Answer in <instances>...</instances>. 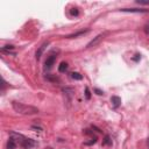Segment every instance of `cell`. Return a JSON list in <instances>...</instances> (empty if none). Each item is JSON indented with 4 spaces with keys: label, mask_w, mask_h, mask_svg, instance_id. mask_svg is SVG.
I'll use <instances>...</instances> for the list:
<instances>
[{
    "label": "cell",
    "mask_w": 149,
    "mask_h": 149,
    "mask_svg": "<svg viewBox=\"0 0 149 149\" xmlns=\"http://www.w3.org/2000/svg\"><path fill=\"white\" fill-rule=\"evenodd\" d=\"M12 107L16 113L22 114V115H34V114L38 113L37 107L32 106V105H26V104H22L20 102H16V100L12 102Z\"/></svg>",
    "instance_id": "cell-1"
},
{
    "label": "cell",
    "mask_w": 149,
    "mask_h": 149,
    "mask_svg": "<svg viewBox=\"0 0 149 149\" xmlns=\"http://www.w3.org/2000/svg\"><path fill=\"white\" fill-rule=\"evenodd\" d=\"M105 35H106V33H102V34H99V35H97L93 40H91L87 44H86V48H92V47H95L97 44H99L100 43V41L105 37Z\"/></svg>",
    "instance_id": "cell-2"
},
{
    "label": "cell",
    "mask_w": 149,
    "mask_h": 149,
    "mask_svg": "<svg viewBox=\"0 0 149 149\" xmlns=\"http://www.w3.org/2000/svg\"><path fill=\"white\" fill-rule=\"evenodd\" d=\"M56 57H57L56 55H50L45 60V62H44V69L45 70H50L54 67V64L56 62Z\"/></svg>",
    "instance_id": "cell-3"
},
{
    "label": "cell",
    "mask_w": 149,
    "mask_h": 149,
    "mask_svg": "<svg viewBox=\"0 0 149 149\" xmlns=\"http://www.w3.org/2000/svg\"><path fill=\"white\" fill-rule=\"evenodd\" d=\"M48 45H49V41H45V42H43V43L38 47V49L36 50V54H35V57H36V60H37V61L41 58L42 54L44 53V50L47 49V47H48Z\"/></svg>",
    "instance_id": "cell-4"
},
{
    "label": "cell",
    "mask_w": 149,
    "mask_h": 149,
    "mask_svg": "<svg viewBox=\"0 0 149 149\" xmlns=\"http://www.w3.org/2000/svg\"><path fill=\"white\" fill-rule=\"evenodd\" d=\"M34 146H35L34 140L28 139V137H25V140H23V141H22V143H21V147H22V148H25V149H32Z\"/></svg>",
    "instance_id": "cell-5"
},
{
    "label": "cell",
    "mask_w": 149,
    "mask_h": 149,
    "mask_svg": "<svg viewBox=\"0 0 149 149\" xmlns=\"http://www.w3.org/2000/svg\"><path fill=\"white\" fill-rule=\"evenodd\" d=\"M120 12H126V13H147L148 10H142V8H121Z\"/></svg>",
    "instance_id": "cell-6"
},
{
    "label": "cell",
    "mask_w": 149,
    "mask_h": 149,
    "mask_svg": "<svg viewBox=\"0 0 149 149\" xmlns=\"http://www.w3.org/2000/svg\"><path fill=\"white\" fill-rule=\"evenodd\" d=\"M89 30H90V29H85V30H79V32H77V33H73V34H69V35H67V36H64V37H65V38H76V37H78V36H82V35H84V34L89 33Z\"/></svg>",
    "instance_id": "cell-7"
},
{
    "label": "cell",
    "mask_w": 149,
    "mask_h": 149,
    "mask_svg": "<svg viewBox=\"0 0 149 149\" xmlns=\"http://www.w3.org/2000/svg\"><path fill=\"white\" fill-rule=\"evenodd\" d=\"M111 103H112V105H113L114 108H118L121 105V98L118 97V95H113L111 98Z\"/></svg>",
    "instance_id": "cell-8"
},
{
    "label": "cell",
    "mask_w": 149,
    "mask_h": 149,
    "mask_svg": "<svg viewBox=\"0 0 149 149\" xmlns=\"http://www.w3.org/2000/svg\"><path fill=\"white\" fill-rule=\"evenodd\" d=\"M16 146H18L16 141L11 136V137H10V140H8V142H7V149H15V148H16Z\"/></svg>",
    "instance_id": "cell-9"
},
{
    "label": "cell",
    "mask_w": 149,
    "mask_h": 149,
    "mask_svg": "<svg viewBox=\"0 0 149 149\" xmlns=\"http://www.w3.org/2000/svg\"><path fill=\"white\" fill-rule=\"evenodd\" d=\"M45 79L48 80V82H51V83H56V82H60V78L58 77H56V76H54V75H45Z\"/></svg>",
    "instance_id": "cell-10"
},
{
    "label": "cell",
    "mask_w": 149,
    "mask_h": 149,
    "mask_svg": "<svg viewBox=\"0 0 149 149\" xmlns=\"http://www.w3.org/2000/svg\"><path fill=\"white\" fill-rule=\"evenodd\" d=\"M62 91H63V93H64L65 95H68L69 98H70V97L73 94V92H75L72 87H63V89H62Z\"/></svg>",
    "instance_id": "cell-11"
},
{
    "label": "cell",
    "mask_w": 149,
    "mask_h": 149,
    "mask_svg": "<svg viewBox=\"0 0 149 149\" xmlns=\"http://www.w3.org/2000/svg\"><path fill=\"white\" fill-rule=\"evenodd\" d=\"M68 68H69L68 63H67V62H62V63L60 64V67H58V71H60V72H65V71L68 70Z\"/></svg>",
    "instance_id": "cell-12"
},
{
    "label": "cell",
    "mask_w": 149,
    "mask_h": 149,
    "mask_svg": "<svg viewBox=\"0 0 149 149\" xmlns=\"http://www.w3.org/2000/svg\"><path fill=\"white\" fill-rule=\"evenodd\" d=\"M71 78L75 79V80H82L83 79V76L79 72H72L71 73Z\"/></svg>",
    "instance_id": "cell-13"
},
{
    "label": "cell",
    "mask_w": 149,
    "mask_h": 149,
    "mask_svg": "<svg viewBox=\"0 0 149 149\" xmlns=\"http://www.w3.org/2000/svg\"><path fill=\"white\" fill-rule=\"evenodd\" d=\"M103 144H104V146H111V144H112V140H111V137H110V135H106V136L104 137V141H103Z\"/></svg>",
    "instance_id": "cell-14"
},
{
    "label": "cell",
    "mask_w": 149,
    "mask_h": 149,
    "mask_svg": "<svg viewBox=\"0 0 149 149\" xmlns=\"http://www.w3.org/2000/svg\"><path fill=\"white\" fill-rule=\"evenodd\" d=\"M85 98L87 99H91V92H90V89L89 87H85Z\"/></svg>",
    "instance_id": "cell-15"
},
{
    "label": "cell",
    "mask_w": 149,
    "mask_h": 149,
    "mask_svg": "<svg viewBox=\"0 0 149 149\" xmlns=\"http://www.w3.org/2000/svg\"><path fill=\"white\" fill-rule=\"evenodd\" d=\"M70 14H71L72 16H77V15L79 14V12H78V10H77V8H71V11H70Z\"/></svg>",
    "instance_id": "cell-16"
},
{
    "label": "cell",
    "mask_w": 149,
    "mask_h": 149,
    "mask_svg": "<svg viewBox=\"0 0 149 149\" xmlns=\"http://www.w3.org/2000/svg\"><path fill=\"white\" fill-rule=\"evenodd\" d=\"M97 142V137H93V139H91V141H89V142H85L84 144L85 146H91V144H94Z\"/></svg>",
    "instance_id": "cell-17"
},
{
    "label": "cell",
    "mask_w": 149,
    "mask_h": 149,
    "mask_svg": "<svg viewBox=\"0 0 149 149\" xmlns=\"http://www.w3.org/2000/svg\"><path fill=\"white\" fill-rule=\"evenodd\" d=\"M143 29H144V33L149 35V21H148V22H147V23L144 25V27H143Z\"/></svg>",
    "instance_id": "cell-18"
},
{
    "label": "cell",
    "mask_w": 149,
    "mask_h": 149,
    "mask_svg": "<svg viewBox=\"0 0 149 149\" xmlns=\"http://www.w3.org/2000/svg\"><path fill=\"white\" fill-rule=\"evenodd\" d=\"M94 92L98 94V95H103L104 94V91H102V90H99V89H94Z\"/></svg>",
    "instance_id": "cell-19"
},
{
    "label": "cell",
    "mask_w": 149,
    "mask_h": 149,
    "mask_svg": "<svg viewBox=\"0 0 149 149\" xmlns=\"http://www.w3.org/2000/svg\"><path fill=\"white\" fill-rule=\"evenodd\" d=\"M139 5H149V1H142V0H136Z\"/></svg>",
    "instance_id": "cell-20"
},
{
    "label": "cell",
    "mask_w": 149,
    "mask_h": 149,
    "mask_svg": "<svg viewBox=\"0 0 149 149\" xmlns=\"http://www.w3.org/2000/svg\"><path fill=\"white\" fill-rule=\"evenodd\" d=\"M133 60H134L135 62H137L139 60H141V55H139V54H136V55H135V57H133Z\"/></svg>",
    "instance_id": "cell-21"
},
{
    "label": "cell",
    "mask_w": 149,
    "mask_h": 149,
    "mask_svg": "<svg viewBox=\"0 0 149 149\" xmlns=\"http://www.w3.org/2000/svg\"><path fill=\"white\" fill-rule=\"evenodd\" d=\"M147 142H148V147H149V137L147 139Z\"/></svg>",
    "instance_id": "cell-22"
}]
</instances>
